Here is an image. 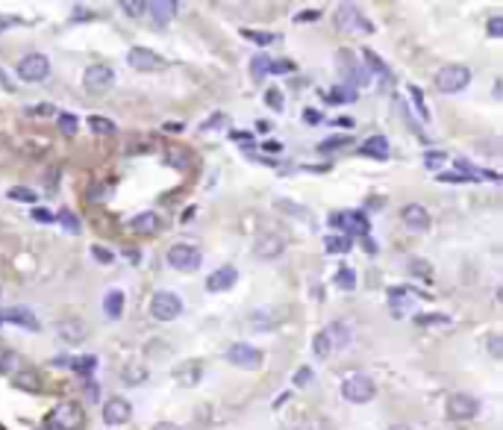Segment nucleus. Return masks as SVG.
Here are the masks:
<instances>
[{
	"label": "nucleus",
	"instance_id": "f257e3e1",
	"mask_svg": "<svg viewBox=\"0 0 503 430\" xmlns=\"http://www.w3.org/2000/svg\"><path fill=\"white\" fill-rule=\"evenodd\" d=\"M180 312H182V297L177 292L162 289L150 297V316L156 321H174V319H180Z\"/></svg>",
	"mask_w": 503,
	"mask_h": 430
},
{
	"label": "nucleus",
	"instance_id": "f03ea898",
	"mask_svg": "<svg viewBox=\"0 0 503 430\" xmlns=\"http://www.w3.org/2000/svg\"><path fill=\"white\" fill-rule=\"evenodd\" d=\"M468 82H471V71H468L465 65H445V68H439V74H435V89L445 94L462 92Z\"/></svg>",
	"mask_w": 503,
	"mask_h": 430
},
{
	"label": "nucleus",
	"instance_id": "7ed1b4c3",
	"mask_svg": "<svg viewBox=\"0 0 503 430\" xmlns=\"http://www.w3.org/2000/svg\"><path fill=\"white\" fill-rule=\"evenodd\" d=\"M342 395H344V401H350V404H368L377 395V386H374L371 377L354 374V377H347L342 383Z\"/></svg>",
	"mask_w": 503,
	"mask_h": 430
},
{
	"label": "nucleus",
	"instance_id": "20e7f679",
	"mask_svg": "<svg viewBox=\"0 0 503 430\" xmlns=\"http://www.w3.org/2000/svg\"><path fill=\"white\" fill-rule=\"evenodd\" d=\"M82 86L89 94H106L115 86V71L109 65H89L86 74H82Z\"/></svg>",
	"mask_w": 503,
	"mask_h": 430
},
{
	"label": "nucleus",
	"instance_id": "39448f33",
	"mask_svg": "<svg viewBox=\"0 0 503 430\" xmlns=\"http://www.w3.org/2000/svg\"><path fill=\"white\" fill-rule=\"evenodd\" d=\"M200 247L197 245H189V242H180V245H171L168 247V262H171L174 269L180 271H194L200 266Z\"/></svg>",
	"mask_w": 503,
	"mask_h": 430
},
{
	"label": "nucleus",
	"instance_id": "423d86ee",
	"mask_svg": "<svg viewBox=\"0 0 503 430\" xmlns=\"http://www.w3.org/2000/svg\"><path fill=\"white\" fill-rule=\"evenodd\" d=\"M480 412V401L474 395H465V392H457L447 398V419L454 422H471Z\"/></svg>",
	"mask_w": 503,
	"mask_h": 430
},
{
	"label": "nucleus",
	"instance_id": "0eeeda50",
	"mask_svg": "<svg viewBox=\"0 0 503 430\" xmlns=\"http://www.w3.org/2000/svg\"><path fill=\"white\" fill-rule=\"evenodd\" d=\"M227 360H230L236 369L256 371V369L262 366V351H259V348H254V345H247V342H236V345H230Z\"/></svg>",
	"mask_w": 503,
	"mask_h": 430
},
{
	"label": "nucleus",
	"instance_id": "6e6552de",
	"mask_svg": "<svg viewBox=\"0 0 503 430\" xmlns=\"http://www.w3.org/2000/svg\"><path fill=\"white\" fill-rule=\"evenodd\" d=\"M50 74V59L44 54H27L21 62H18V77L24 82H39Z\"/></svg>",
	"mask_w": 503,
	"mask_h": 430
},
{
	"label": "nucleus",
	"instance_id": "1a4fd4ad",
	"mask_svg": "<svg viewBox=\"0 0 503 430\" xmlns=\"http://www.w3.org/2000/svg\"><path fill=\"white\" fill-rule=\"evenodd\" d=\"M50 427L54 430H80L82 427V410L77 404H59L50 416Z\"/></svg>",
	"mask_w": 503,
	"mask_h": 430
},
{
	"label": "nucleus",
	"instance_id": "9d476101",
	"mask_svg": "<svg viewBox=\"0 0 503 430\" xmlns=\"http://www.w3.org/2000/svg\"><path fill=\"white\" fill-rule=\"evenodd\" d=\"M127 65L136 71H159V68H165V59H159L154 51H147V47H130Z\"/></svg>",
	"mask_w": 503,
	"mask_h": 430
},
{
	"label": "nucleus",
	"instance_id": "9b49d317",
	"mask_svg": "<svg viewBox=\"0 0 503 430\" xmlns=\"http://www.w3.org/2000/svg\"><path fill=\"white\" fill-rule=\"evenodd\" d=\"M56 336L68 345H77L89 336V324L82 319H62V321H56Z\"/></svg>",
	"mask_w": 503,
	"mask_h": 430
},
{
	"label": "nucleus",
	"instance_id": "f8f14e48",
	"mask_svg": "<svg viewBox=\"0 0 503 430\" xmlns=\"http://www.w3.org/2000/svg\"><path fill=\"white\" fill-rule=\"evenodd\" d=\"M236 280H239V271L232 269V266H221V269H215L209 277H206V289L209 292H227V289H232L236 286Z\"/></svg>",
	"mask_w": 503,
	"mask_h": 430
},
{
	"label": "nucleus",
	"instance_id": "ddd939ff",
	"mask_svg": "<svg viewBox=\"0 0 503 430\" xmlns=\"http://www.w3.org/2000/svg\"><path fill=\"white\" fill-rule=\"evenodd\" d=\"M130 412H132L130 401H124V398H109V401L104 404V422H106V424H127V422H130Z\"/></svg>",
	"mask_w": 503,
	"mask_h": 430
},
{
	"label": "nucleus",
	"instance_id": "4468645a",
	"mask_svg": "<svg viewBox=\"0 0 503 430\" xmlns=\"http://www.w3.org/2000/svg\"><path fill=\"white\" fill-rule=\"evenodd\" d=\"M4 319H6L9 324H18V327H24V330H32V333H39V330H42L39 319L32 316V309H27V307H9V309L4 312Z\"/></svg>",
	"mask_w": 503,
	"mask_h": 430
},
{
	"label": "nucleus",
	"instance_id": "2eb2a0df",
	"mask_svg": "<svg viewBox=\"0 0 503 430\" xmlns=\"http://www.w3.org/2000/svg\"><path fill=\"white\" fill-rule=\"evenodd\" d=\"M404 224L409 227V230H427L430 227V212L421 207V204H409V207H404Z\"/></svg>",
	"mask_w": 503,
	"mask_h": 430
},
{
	"label": "nucleus",
	"instance_id": "dca6fc26",
	"mask_svg": "<svg viewBox=\"0 0 503 430\" xmlns=\"http://www.w3.org/2000/svg\"><path fill=\"white\" fill-rule=\"evenodd\" d=\"M147 12H150V18H154L156 24H168L177 15V0H150Z\"/></svg>",
	"mask_w": 503,
	"mask_h": 430
},
{
	"label": "nucleus",
	"instance_id": "f3484780",
	"mask_svg": "<svg viewBox=\"0 0 503 430\" xmlns=\"http://www.w3.org/2000/svg\"><path fill=\"white\" fill-rule=\"evenodd\" d=\"M335 27L339 30H350V27H365V30H371L365 21H362V15L356 12V6H342L339 12H335Z\"/></svg>",
	"mask_w": 503,
	"mask_h": 430
},
{
	"label": "nucleus",
	"instance_id": "a211bd4d",
	"mask_svg": "<svg viewBox=\"0 0 503 430\" xmlns=\"http://www.w3.org/2000/svg\"><path fill=\"white\" fill-rule=\"evenodd\" d=\"M156 224H159V219H156L154 212H139L136 219H130V230H132V233H139V236L156 233Z\"/></svg>",
	"mask_w": 503,
	"mask_h": 430
},
{
	"label": "nucleus",
	"instance_id": "6ab92c4d",
	"mask_svg": "<svg viewBox=\"0 0 503 430\" xmlns=\"http://www.w3.org/2000/svg\"><path fill=\"white\" fill-rule=\"evenodd\" d=\"M362 154L374 159H389V142H385V136H371L368 142H362Z\"/></svg>",
	"mask_w": 503,
	"mask_h": 430
},
{
	"label": "nucleus",
	"instance_id": "aec40b11",
	"mask_svg": "<svg viewBox=\"0 0 503 430\" xmlns=\"http://www.w3.org/2000/svg\"><path fill=\"white\" fill-rule=\"evenodd\" d=\"M327 336L333 342V348H347V345H350V327L344 321H333L327 327Z\"/></svg>",
	"mask_w": 503,
	"mask_h": 430
},
{
	"label": "nucleus",
	"instance_id": "412c9836",
	"mask_svg": "<svg viewBox=\"0 0 503 430\" xmlns=\"http://www.w3.org/2000/svg\"><path fill=\"white\" fill-rule=\"evenodd\" d=\"M282 254V239L280 236H265V239H259V245H256V257H262V259H274V257H280Z\"/></svg>",
	"mask_w": 503,
	"mask_h": 430
},
{
	"label": "nucleus",
	"instance_id": "4be33fe9",
	"mask_svg": "<svg viewBox=\"0 0 503 430\" xmlns=\"http://www.w3.org/2000/svg\"><path fill=\"white\" fill-rule=\"evenodd\" d=\"M200 374H204V369H200V362H182V366L177 369V380L180 383H186V386H192V383H197L200 380Z\"/></svg>",
	"mask_w": 503,
	"mask_h": 430
},
{
	"label": "nucleus",
	"instance_id": "5701e85b",
	"mask_svg": "<svg viewBox=\"0 0 503 430\" xmlns=\"http://www.w3.org/2000/svg\"><path fill=\"white\" fill-rule=\"evenodd\" d=\"M15 386H18V389H24V392H39L42 380H39V374L32 371V369H24V371H18V374H15Z\"/></svg>",
	"mask_w": 503,
	"mask_h": 430
},
{
	"label": "nucleus",
	"instance_id": "b1692460",
	"mask_svg": "<svg viewBox=\"0 0 503 430\" xmlns=\"http://www.w3.org/2000/svg\"><path fill=\"white\" fill-rule=\"evenodd\" d=\"M104 307H106V316H109V319H121V309H124V292H121V289H112V292L106 295Z\"/></svg>",
	"mask_w": 503,
	"mask_h": 430
},
{
	"label": "nucleus",
	"instance_id": "393cba45",
	"mask_svg": "<svg viewBox=\"0 0 503 430\" xmlns=\"http://www.w3.org/2000/svg\"><path fill=\"white\" fill-rule=\"evenodd\" d=\"M330 101H335V104L356 101V89H354V82H339V86L333 89V94H330Z\"/></svg>",
	"mask_w": 503,
	"mask_h": 430
},
{
	"label": "nucleus",
	"instance_id": "a878e982",
	"mask_svg": "<svg viewBox=\"0 0 503 430\" xmlns=\"http://www.w3.org/2000/svg\"><path fill=\"white\" fill-rule=\"evenodd\" d=\"M344 227H350L359 236H368V219L362 212H344Z\"/></svg>",
	"mask_w": 503,
	"mask_h": 430
},
{
	"label": "nucleus",
	"instance_id": "bb28decb",
	"mask_svg": "<svg viewBox=\"0 0 503 430\" xmlns=\"http://www.w3.org/2000/svg\"><path fill=\"white\" fill-rule=\"evenodd\" d=\"M330 351H333V342H330V336H327V330L315 333V339H312V354H315L318 360H324V357H330Z\"/></svg>",
	"mask_w": 503,
	"mask_h": 430
},
{
	"label": "nucleus",
	"instance_id": "cd10ccee",
	"mask_svg": "<svg viewBox=\"0 0 503 430\" xmlns=\"http://www.w3.org/2000/svg\"><path fill=\"white\" fill-rule=\"evenodd\" d=\"M327 251L330 254H347L350 251V236L347 233H339V236H327Z\"/></svg>",
	"mask_w": 503,
	"mask_h": 430
},
{
	"label": "nucleus",
	"instance_id": "c85d7f7f",
	"mask_svg": "<svg viewBox=\"0 0 503 430\" xmlns=\"http://www.w3.org/2000/svg\"><path fill=\"white\" fill-rule=\"evenodd\" d=\"M335 286H339V289H344V292H350V289H354L356 286V271L354 269H339V271H335Z\"/></svg>",
	"mask_w": 503,
	"mask_h": 430
},
{
	"label": "nucleus",
	"instance_id": "c756f323",
	"mask_svg": "<svg viewBox=\"0 0 503 430\" xmlns=\"http://www.w3.org/2000/svg\"><path fill=\"white\" fill-rule=\"evenodd\" d=\"M89 127L94 130V133H104V136H112V133H115V121L104 118V115H92V118H89Z\"/></svg>",
	"mask_w": 503,
	"mask_h": 430
},
{
	"label": "nucleus",
	"instance_id": "7c9ffc66",
	"mask_svg": "<svg viewBox=\"0 0 503 430\" xmlns=\"http://www.w3.org/2000/svg\"><path fill=\"white\" fill-rule=\"evenodd\" d=\"M54 219H56V221H62V224H65V230H68V233H80V227H82V224L77 221V215H74L71 209H59V212L54 215Z\"/></svg>",
	"mask_w": 503,
	"mask_h": 430
},
{
	"label": "nucleus",
	"instance_id": "2f4dec72",
	"mask_svg": "<svg viewBox=\"0 0 503 430\" xmlns=\"http://www.w3.org/2000/svg\"><path fill=\"white\" fill-rule=\"evenodd\" d=\"M6 197H9V201H21V204H32V201H36V192H32V189H27V186H12V189L6 192Z\"/></svg>",
	"mask_w": 503,
	"mask_h": 430
},
{
	"label": "nucleus",
	"instance_id": "473e14b6",
	"mask_svg": "<svg viewBox=\"0 0 503 430\" xmlns=\"http://www.w3.org/2000/svg\"><path fill=\"white\" fill-rule=\"evenodd\" d=\"M268 65H271V59H268L265 54H256L254 59H250V74H254V80H262L268 74Z\"/></svg>",
	"mask_w": 503,
	"mask_h": 430
},
{
	"label": "nucleus",
	"instance_id": "72a5a7b5",
	"mask_svg": "<svg viewBox=\"0 0 503 430\" xmlns=\"http://www.w3.org/2000/svg\"><path fill=\"white\" fill-rule=\"evenodd\" d=\"M230 124V118H227V112H215V115H209V118L200 124V130L204 133H212V130H218V127H227Z\"/></svg>",
	"mask_w": 503,
	"mask_h": 430
},
{
	"label": "nucleus",
	"instance_id": "f704fd0d",
	"mask_svg": "<svg viewBox=\"0 0 503 430\" xmlns=\"http://www.w3.org/2000/svg\"><path fill=\"white\" fill-rule=\"evenodd\" d=\"M94 366H97V357H77V360H71V369L74 371H80V374H92L94 371Z\"/></svg>",
	"mask_w": 503,
	"mask_h": 430
},
{
	"label": "nucleus",
	"instance_id": "c9c22d12",
	"mask_svg": "<svg viewBox=\"0 0 503 430\" xmlns=\"http://www.w3.org/2000/svg\"><path fill=\"white\" fill-rule=\"evenodd\" d=\"M265 104L271 106L274 112H282V109H286V101H282V92H280V89H274V86L265 92Z\"/></svg>",
	"mask_w": 503,
	"mask_h": 430
},
{
	"label": "nucleus",
	"instance_id": "e433bc0d",
	"mask_svg": "<svg viewBox=\"0 0 503 430\" xmlns=\"http://www.w3.org/2000/svg\"><path fill=\"white\" fill-rule=\"evenodd\" d=\"M144 366H127L124 371H121V380H127V383H142L144 380Z\"/></svg>",
	"mask_w": 503,
	"mask_h": 430
},
{
	"label": "nucleus",
	"instance_id": "4c0bfd02",
	"mask_svg": "<svg viewBox=\"0 0 503 430\" xmlns=\"http://www.w3.org/2000/svg\"><path fill=\"white\" fill-rule=\"evenodd\" d=\"M77 127H80V121L74 118V115H68V112H62V115H59V130H62L65 136H74V133H77Z\"/></svg>",
	"mask_w": 503,
	"mask_h": 430
},
{
	"label": "nucleus",
	"instance_id": "58836bf2",
	"mask_svg": "<svg viewBox=\"0 0 503 430\" xmlns=\"http://www.w3.org/2000/svg\"><path fill=\"white\" fill-rule=\"evenodd\" d=\"M242 36L247 39V42H256V44H271L277 36H271V32H259V30H244Z\"/></svg>",
	"mask_w": 503,
	"mask_h": 430
},
{
	"label": "nucleus",
	"instance_id": "ea45409f",
	"mask_svg": "<svg viewBox=\"0 0 503 430\" xmlns=\"http://www.w3.org/2000/svg\"><path fill=\"white\" fill-rule=\"evenodd\" d=\"M15 362H18V357H15L12 351H6V348H0V374H9L15 369Z\"/></svg>",
	"mask_w": 503,
	"mask_h": 430
},
{
	"label": "nucleus",
	"instance_id": "a19ab883",
	"mask_svg": "<svg viewBox=\"0 0 503 430\" xmlns=\"http://www.w3.org/2000/svg\"><path fill=\"white\" fill-rule=\"evenodd\" d=\"M121 9L130 15V18H142V15L147 12V4H136V0H124Z\"/></svg>",
	"mask_w": 503,
	"mask_h": 430
},
{
	"label": "nucleus",
	"instance_id": "79ce46f5",
	"mask_svg": "<svg viewBox=\"0 0 503 430\" xmlns=\"http://www.w3.org/2000/svg\"><path fill=\"white\" fill-rule=\"evenodd\" d=\"M294 71V62L292 59H277L268 65V74H292Z\"/></svg>",
	"mask_w": 503,
	"mask_h": 430
},
{
	"label": "nucleus",
	"instance_id": "37998d69",
	"mask_svg": "<svg viewBox=\"0 0 503 430\" xmlns=\"http://www.w3.org/2000/svg\"><path fill=\"white\" fill-rule=\"evenodd\" d=\"M350 145V136H330L327 142H321V151H333V147H344Z\"/></svg>",
	"mask_w": 503,
	"mask_h": 430
},
{
	"label": "nucleus",
	"instance_id": "c03bdc74",
	"mask_svg": "<svg viewBox=\"0 0 503 430\" xmlns=\"http://www.w3.org/2000/svg\"><path fill=\"white\" fill-rule=\"evenodd\" d=\"M409 94L415 97V109H418V115H421V118L427 121V118H430V112H427V106H424V97H421V92H418V89L412 86V89H409Z\"/></svg>",
	"mask_w": 503,
	"mask_h": 430
},
{
	"label": "nucleus",
	"instance_id": "a18cd8bd",
	"mask_svg": "<svg viewBox=\"0 0 503 430\" xmlns=\"http://www.w3.org/2000/svg\"><path fill=\"white\" fill-rule=\"evenodd\" d=\"M439 180L442 183H468V174H459V171H445V174H439Z\"/></svg>",
	"mask_w": 503,
	"mask_h": 430
},
{
	"label": "nucleus",
	"instance_id": "49530a36",
	"mask_svg": "<svg viewBox=\"0 0 503 430\" xmlns=\"http://www.w3.org/2000/svg\"><path fill=\"white\" fill-rule=\"evenodd\" d=\"M418 324H450V319L447 316H439V312H435V316H433V312H427V316H418Z\"/></svg>",
	"mask_w": 503,
	"mask_h": 430
},
{
	"label": "nucleus",
	"instance_id": "de8ad7c7",
	"mask_svg": "<svg viewBox=\"0 0 503 430\" xmlns=\"http://www.w3.org/2000/svg\"><path fill=\"white\" fill-rule=\"evenodd\" d=\"M309 380H312V369L306 366V369H300V371L294 374V386H297V389H304V386L309 383Z\"/></svg>",
	"mask_w": 503,
	"mask_h": 430
},
{
	"label": "nucleus",
	"instance_id": "09e8293b",
	"mask_svg": "<svg viewBox=\"0 0 503 430\" xmlns=\"http://www.w3.org/2000/svg\"><path fill=\"white\" fill-rule=\"evenodd\" d=\"M489 36H492V39H500V36H503V18H500V15H495V18L489 21Z\"/></svg>",
	"mask_w": 503,
	"mask_h": 430
},
{
	"label": "nucleus",
	"instance_id": "8fccbe9b",
	"mask_svg": "<svg viewBox=\"0 0 503 430\" xmlns=\"http://www.w3.org/2000/svg\"><path fill=\"white\" fill-rule=\"evenodd\" d=\"M409 269H415L412 274H418V277H430V266H427V262H421V259H412Z\"/></svg>",
	"mask_w": 503,
	"mask_h": 430
},
{
	"label": "nucleus",
	"instance_id": "3c124183",
	"mask_svg": "<svg viewBox=\"0 0 503 430\" xmlns=\"http://www.w3.org/2000/svg\"><path fill=\"white\" fill-rule=\"evenodd\" d=\"M92 257H94L97 262H112V254H109V251H104L100 245H92Z\"/></svg>",
	"mask_w": 503,
	"mask_h": 430
},
{
	"label": "nucleus",
	"instance_id": "603ef678",
	"mask_svg": "<svg viewBox=\"0 0 503 430\" xmlns=\"http://www.w3.org/2000/svg\"><path fill=\"white\" fill-rule=\"evenodd\" d=\"M32 219L36 221H44V224H54V212H47V209H32Z\"/></svg>",
	"mask_w": 503,
	"mask_h": 430
},
{
	"label": "nucleus",
	"instance_id": "864d4df0",
	"mask_svg": "<svg viewBox=\"0 0 503 430\" xmlns=\"http://www.w3.org/2000/svg\"><path fill=\"white\" fill-rule=\"evenodd\" d=\"M489 351H492V357H503V339L500 336L489 339Z\"/></svg>",
	"mask_w": 503,
	"mask_h": 430
},
{
	"label": "nucleus",
	"instance_id": "5fc2aeb1",
	"mask_svg": "<svg viewBox=\"0 0 503 430\" xmlns=\"http://www.w3.org/2000/svg\"><path fill=\"white\" fill-rule=\"evenodd\" d=\"M304 121H306V124H321L324 115L318 112V109H306V112H304Z\"/></svg>",
	"mask_w": 503,
	"mask_h": 430
},
{
	"label": "nucleus",
	"instance_id": "6e6d98bb",
	"mask_svg": "<svg viewBox=\"0 0 503 430\" xmlns=\"http://www.w3.org/2000/svg\"><path fill=\"white\" fill-rule=\"evenodd\" d=\"M321 18V9H304L297 15V21H318Z\"/></svg>",
	"mask_w": 503,
	"mask_h": 430
},
{
	"label": "nucleus",
	"instance_id": "4d7b16f0",
	"mask_svg": "<svg viewBox=\"0 0 503 430\" xmlns=\"http://www.w3.org/2000/svg\"><path fill=\"white\" fill-rule=\"evenodd\" d=\"M424 162L430 165V168H433V165H439V162H445V154L442 151H430L427 156H424Z\"/></svg>",
	"mask_w": 503,
	"mask_h": 430
},
{
	"label": "nucleus",
	"instance_id": "13d9d810",
	"mask_svg": "<svg viewBox=\"0 0 503 430\" xmlns=\"http://www.w3.org/2000/svg\"><path fill=\"white\" fill-rule=\"evenodd\" d=\"M150 430H182L180 424H174V422H159V424H154Z\"/></svg>",
	"mask_w": 503,
	"mask_h": 430
},
{
	"label": "nucleus",
	"instance_id": "bf43d9fd",
	"mask_svg": "<svg viewBox=\"0 0 503 430\" xmlns=\"http://www.w3.org/2000/svg\"><path fill=\"white\" fill-rule=\"evenodd\" d=\"M162 130H165V133H180V130H182V124H180V121H168Z\"/></svg>",
	"mask_w": 503,
	"mask_h": 430
},
{
	"label": "nucleus",
	"instance_id": "052dcab7",
	"mask_svg": "<svg viewBox=\"0 0 503 430\" xmlns=\"http://www.w3.org/2000/svg\"><path fill=\"white\" fill-rule=\"evenodd\" d=\"M30 112H39V115H50V112H54V109H50V104H42L39 109H30Z\"/></svg>",
	"mask_w": 503,
	"mask_h": 430
},
{
	"label": "nucleus",
	"instance_id": "680f3d73",
	"mask_svg": "<svg viewBox=\"0 0 503 430\" xmlns=\"http://www.w3.org/2000/svg\"><path fill=\"white\" fill-rule=\"evenodd\" d=\"M339 124L342 127H354V121H350V118H335V127H339Z\"/></svg>",
	"mask_w": 503,
	"mask_h": 430
},
{
	"label": "nucleus",
	"instance_id": "e2e57ef3",
	"mask_svg": "<svg viewBox=\"0 0 503 430\" xmlns=\"http://www.w3.org/2000/svg\"><path fill=\"white\" fill-rule=\"evenodd\" d=\"M280 147H282L280 142H268V145H265V151H280Z\"/></svg>",
	"mask_w": 503,
	"mask_h": 430
},
{
	"label": "nucleus",
	"instance_id": "0e129e2a",
	"mask_svg": "<svg viewBox=\"0 0 503 430\" xmlns=\"http://www.w3.org/2000/svg\"><path fill=\"white\" fill-rule=\"evenodd\" d=\"M385 430H412L409 424H392V427H385Z\"/></svg>",
	"mask_w": 503,
	"mask_h": 430
},
{
	"label": "nucleus",
	"instance_id": "69168bd1",
	"mask_svg": "<svg viewBox=\"0 0 503 430\" xmlns=\"http://www.w3.org/2000/svg\"><path fill=\"white\" fill-rule=\"evenodd\" d=\"M292 430H312V427H306V424H300V427H292Z\"/></svg>",
	"mask_w": 503,
	"mask_h": 430
},
{
	"label": "nucleus",
	"instance_id": "338daca9",
	"mask_svg": "<svg viewBox=\"0 0 503 430\" xmlns=\"http://www.w3.org/2000/svg\"><path fill=\"white\" fill-rule=\"evenodd\" d=\"M44 430H54V427H44Z\"/></svg>",
	"mask_w": 503,
	"mask_h": 430
}]
</instances>
